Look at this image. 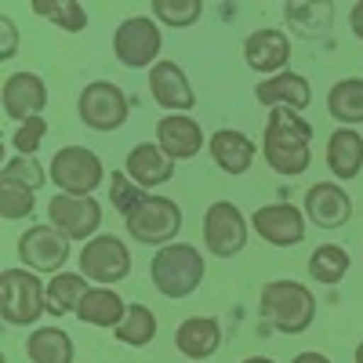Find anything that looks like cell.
<instances>
[{
	"label": "cell",
	"mask_w": 363,
	"mask_h": 363,
	"mask_svg": "<svg viewBox=\"0 0 363 363\" xmlns=\"http://www.w3.org/2000/svg\"><path fill=\"white\" fill-rule=\"evenodd\" d=\"M251 222L233 200H215L203 211V247L215 258H236L247 247Z\"/></svg>",
	"instance_id": "52a82bcc"
},
{
	"label": "cell",
	"mask_w": 363,
	"mask_h": 363,
	"mask_svg": "<svg viewBox=\"0 0 363 363\" xmlns=\"http://www.w3.org/2000/svg\"><path fill=\"white\" fill-rule=\"evenodd\" d=\"M174 349L186 359H211L222 349V323L215 316H189L174 330Z\"/></svg>",
	"instance_id": "ffe728a7"
},
{
	"label": "cell",
	"mask_w": 363,
	"mask_h": 363,
	"mask_svg": "<svg viewBox=\"0 0 363 363\" xmlns=\"http://www.w3.org/2000/svg\"><path fill=\"white\" fill-rule=\"evenodd\" d=\"M124 171H128L131 182H138L142 189H157V186H164V182L174 178V160L157 142H138L124 160Z\"/></svg>",
	"instance_id": "7402d4cb"
},
{
	"label": "cell",
	"mask_w": 363,
	"mask_h": 363,
	"mask_svg": "<svg viewBox=\"0 0 363 363\" xmlns=\"http://www.w3.org/2000/svg\"><path fill=\"white\" fill-rule=\"evenodd\" d=\"M0 33H4V44H0V62H8V58H15V51H18V29H15L11 15H0Z\"/></svg>",
	"instance_id": "8d00e7d4"
},
{
	"label": "cell",
	"mask_w": 363,
	"mask_h": 363,
	"mask_svg": "<svg viewBox=\"0 0 363 363\" xmlns=\"http://www.w3.org/2000/svg\"><path fill=\"white\" fill-rule=\"evenodd\" d=\"M157 330H160L157 313L149 309V306H142V301H131L124 323H120L113 335H116V342H124V345H131V349H142V345H149V342L157 338Z\"/></svg>",
	"instance_id": "f1b7e54d"
},
{
	"label": "cell",
	"mask_w": 363,
	"mask_h": 363,
	"mask_svg": "<svg viewBox=\"0 0 363 363\" xmlns=\"http://www.w3.org/2000/svg\"><path fill=\"white\" fill-rule=\"evenodd\" d=\"M48 174L58 186V193H66V196H91L102 186L106 167H102V157L95 153V149H87V145H62L51 157Z\"/></svg>",
	"instance_id": "5b68a950"
},
{
	"label": "cell",
	"mask_w": 363,
	"mask_h": 363,
	"mask_svg": "<svg viewBox=\"0 0 363 363\" xmlns=\"http://www.w3.org/2000/svg\"><path fill=\"white\" fill-rule=\"evenodd\" d=\"M37 207V193L26 189V186H15V182H0V218L8 222H22L33 215Z\"/></svg>",
	"instance_id": "d6a6232c"
},
{
	"label": "cell",
	"mask_w": 363,
	"mask_h": 363,
	"mask_svg": "<svg viewBox=\"0 0 363 363\" xmlns=\"http://www.w3.org/2000/svg\"><path fill=\"white\" fill-rule=\"evenodd\" d=\"M284 18L294 37L316 40L327 37L330 26H335V4L330 0H294V4H284Z\"/></svg>",
	"instance_id": "cb8c5ba5"
},
{
	"label": "cell",
	"mask_w": 363,
	"mask_h": 363,
	"mask_svg": "<svg viewBox=\"0 0 363 363\" xmlns=\"http://www.w3.org/2000/svg\"><path fill=\"white\" fill-rule=\"evenodd\" d=\"M77 349L62 327H37L26 338V359L29 363H73Z\"/></svg>",
	"instance_id": "484cf974"
},
{
	"label": "cell",
	"mask_w": 363,
	"mask_h": 363,
	"mask_svg": "<svg viewBox=\"0 0 363 363\" xmlns=\"http://www.w3.org/2000/svg\"><path fill=\"white\" fill-rule=\"evenodd\" d=\"M124 225H128L131 240H138V244L167 247L182 233V207L171 196H145L124 218Z\"/></svg>",
	"instance_id": "ba28073f"
},
{
	"label": "cell",
	"mask_w": 363,
	"mask_h": 363,
	"mask_svg": "<svg viewBox=\"0 0 363 363\" xmlns=\"http://www.w3.org/2000/svg\"><path fill=\"white\" fill-rule=\"evenodd\" d=\"M145 196H149V193L138 186V182L128 178V171H116V174L109 178V200H113V207H116L124 218L131 215V211H135Z\"/></svg>",
	"instance_id": "e575fe53"
},
{
	"label": "cell",
	"mask_w": 363,
	"mask_h": 363,
	"mask_svg": "<svg viewBox=\"0 0 363 363\" xmlns=\"http://www.w3.org/2000/svg\"><path fill=\"white\" fill-rule=\"evenodd\" d=\"M48 313V284L33 269H4L0 272V316L8 327H33Z\"/></svg>",
	"instance_id": "277c9868"
},
{
	"label": "cell",
	"mask_w": 363,
	"mask_h": 363,
	"mask_svg": "<svg viewBox=\"0 0 363 363\" xmlns=\"http://www.w3.org/2000/svg\"><path fill=\"white\" fill-rule=\"evenodd\" d=\"M244 58H247V66L255 73H262L265 80L269 77H277L287 69L291 62V37L284 33V29H255V33H247L244 40Z\"/></svg>",
	"instance_id": "e0dca14e"
},
{
	"label": "cell",
	"mask_w": 363,
	"mask_h": 363,
	"mask_svg": "<svg viewBox=\"0 0 363 363\" xmlns=\"http://www.w3.org/2000/svg\"><path fill=\"white\" fill-rule=\"evenodd\" d=\"M0 106H4V116L18 120V124H26V120H33L44 113L48 106V84L29 73V69H18L4 80V87H0Z\"/></svg>",
	"instance_id": "5bb4252c"
},
{
	"label": "cell",
	"mask_w": 363,
	"mask_h": 363,
	"mask_svg": "<svg viewBox=\"0 0 363 363\" xmlns=\"http://www.w3.org/2000/svg\"><path fill=\"white\" fill-rule=\"evenodd\" d=\"M128 316V301L120 298L113 287H91L80 306H77V320L84 327H102V330H116Z\"/></svg>",
	"instance_id": "603a6c76"
},
{
	"label": "cell",
	"mask_w": 363,
	"mask_h": 363,
	"mask_svg": "<svg viewBox=\"0 0 363 363\" xmlns=\"http://www.w3.org/2000/svg\"><path fill=\"white\" fill-rule=\"evenodd\" d=\"M240 363H277V359H269V356H247V359H240Z\"/></svg>",
	"instance_id": "ab89813d"
},
{
	"label": "cell",
	"mask_w": 363,
	"mask_h": 363,
	"mask_svg": "<svg viewBox=\"0 0 363 363\" xmlns=\"http://www.w3.org/2000/svg\"><path fill=\"white\" fill-rule=\"evenodd\" d=\"M349 251L342 244H320L313 255H309V277L316 284H327V287H335L345 280V272H349Z\"/></svg>",
	"instance_id": "f546056e"
},
{
	"label": "cell",
	"mask_w": 363,
	"mask_h": 363,
	"mask_svg": "<svg viewBox=\"0 0 363 363\" xmlns=\"http://www.w3.org/2000/svg\"><path fill=\"white\" fill-rule=\"evenodd\" d=\"M69 244H73V240H66L55 225H29L18 236V258H22L26 269L58 277V272H66V262L73 255Z\"/></svg>",
	"instance_id": "7c38bea8"
},
{
	"label": "cell",
	"mask_w": 363,
	"mask_h": 363,
	"mask_svg": "<svg viewBox=\"0 0 363 363\" xmlns=\"http://www.w3.org/2000/svg\"><path fill=\"white\" fill-rule=\"evenodd\" d=\"M255 99L262 106H269V109H294V113H301V109H309V102H313V87H309V80L301 73L284 69V73L269 77V80H258L255 84Z\"/></svg>",
	"instance_id": "d6986e66"
},
{
	"label": "cell",
	"mask_w": 363,
	"mask_h": 363,
	"mask_svg": "<svg viewBox=\"0 0 363 363\" xmlns=\"http://www.w3.org/2000/svg\"><path fill=\"white\" fill-rule=\"evenodd\" d=\"M48 225H55L66 240H80V244H87V240L99 236L102 207H99L95 196H66V193H58L48 203Z\"/></svg>",
	"instance_id": "8fae6325"
},
{
	"label": "cell",
	"mask_w": 363,
	"mask_h": 363,
	"mask_svg": "<svg viewBox=\"0 0 363 363\" xmlns=\"http://www.w3.org/2000/svg\"><path fill=\"white\" fill-rule=\"evenodd\" d=\"M327 167L338 182H352L363 167V135L356 128H338L327 138Z\"/></svg>",
	"instance_id": "d4e9b609"
},
{
	"label": "cell",
	"mask_w": 363,
	"mask_h": 363,
	"mask_svg": "<svg viewBox=\"0 0 363 363\" xmlns=\"http://www.w3.org/2000/svg\"><path fill=\"white\" fill-rule=\"evenodd\" d=\"M77 258H80V272L91 284L109 287V284H120L131 277V251L113 233H99L95 240H87Z\"/></svg>",
	"instance_id": "30bf717a"
},
{
	"label": "cell",
	"mask_w": 363,
	"mask_h": 363,
	"mask_svg": "<svg viewBox=\"0 0 363 363\" xmlns=\"http://www.w3.org/2000/svg\"><path fill=\"white\" fill-rule=\"evenodd\" d=\"M306 211L309 225H320V229H342L349 218H352V196L338 186V182H316V186L306 189Z\"/></svg>",
	"instance_id": "2e32d148"
},
{
	"label": "cell",
	"mask_w": 363,
	"mask_h": 363,
	"mask_svg": "<svg viewBox=\"0 0 363 363\" xmlns=\"http://www.w3.org/2000/svg\"><path fill=\"white\" fill-rule=\"evenodd\" d=\"M309 142H313V128H309V120H301V113L269 109L265 135H262V157L277 174H284V178L306 174L309 164H313V145Z\"/></svg>",
	"instance_id": "6da1fadb"
},
{
	"label": "cell",
	"mask_w": 363,
	"mask_h": 363,
	"mask_svg": "<svg viewBox=\"0 0 363 363\" xmlns=\"http://www.w3.org/2000/svg\"><path fill=\"white\" fill-rule=\"evenodd\" d=\"M44 138H48V120L33 116V120H26V124H18V131L11 135V145H15L18 157H37V149L44 145Z\"/></svg>",
	"instance_id": "d590c367"
},
{
	"label": "cell",
	"mask_w": 363,
	"mask_h": 363,
	"mask_svg": "<svg viewBox=\"0 0 363 363\" xmlns=\"http://www.w3.org/2000/svg\"><path fill=\"white\" fill-rule=\"evenodd\" d=\"M203 255L193 247V244H167L153 255V265H149V280H153V287L171 298V301H182L200 291L203 284Z\"/></svg>",
	"instance_id": "3957f363"
},
{
	"label": "cell",
	"mask_w": 363,
	"mask_h": 363,
	"mask_svg": "<svg viewBox=\"0 0 363 363\" xmlns=\"http://www.w3.org/2000/svg\"><path fill=\"white\" fill-rule=\"evenodd\" d=\"M149 95H153V102L167 113H189L196 106V91H193L186 69L178 62H171V58H160V62L149 69Z\"/></svg>",
	"instance_id": "9a60e30c"
},
{
	"label": "cell",
	"mask_w": 363,
	"mask_h": 363,
	"mask_svg": "<svg viewBox=\"0 0 363 363\" xmlns=\"http://www.w3.org/2000/svg\"><path fill=\"white\" fill-rule=\"evenodd\" d=\"M87 277L84 272H58L48 280V316H66L77 313L80 298L87 294Z\"/></svg>",
	"instance_id": "83f0119b"
},
{
	"label": "cell",
	"mask_w": 363,
	"mask_h": 363,
	"mask_svg": "<svg viewBox=\"0 0 363 363\" xmlns=\"http://www.w3.org/2000/svg\"><path fill=\"white\" fill-rule=\"evenodd\" d=\"M203 15L200 0H153V18L171 26V29H189Z\"/></svg>",
	"instance_id": "1f68e13d"
},
{
	"label": "cell",
	"mask_w": 363,
	"mask_h": 363,
	"mask_svg": "<svg viewBox=\"0 0 363 363\" xmlns=\"http://www.w3.org/2000/svg\"><path fill=\"white\" fill-rule=\"evenodd\" d=\"M77 116L80 124L91 131H120L131 116V99L124 95V87H116L113 80H91L80 99H77Z\"/></svg>",
	"instance_id": "8992f818"
},
{
	"label": "cell",
	"mask_w": 363,
	"mask_h": 363,
	"mask_svg": "<svg viewBox=\"0 0 363 363\" xmlns=\"http://www.w3.org/2000/svg\"><path fill=\"white\" fill-rule=\"evenodd\" d=\"M251 229L265 240L269 247H298L309 233V218L306 211L280 200V203H265L251 215Z\"/></svg>",
	"instance_id": "4fadbf2b"
},
{
	"label": "cell",
	"mask_w": 363,
	"mask_h": 363,
	"mask_svg": "<svg viewBox=\"0 0 363 363\" xmlns=\"http://www.w3.org/2000/svg\"><path fill=\"white\" fill-rule=\"evenodd\" d=\"M207 149H211V160H215L225 174H247L255 157H258V145L244 135V131H233V128H218L215 135L207 138Z\"/></svg>",
	"instance_id": "44dd1931"
},
{
	"label": "cell",
	"mask_w": 363,
	"mask_h": 363,
	"mask_svg": "<svg viewBox=\"0 0 363 363\" xmlns=\"http://www.w3.org/2000/svg\"><path fill=\"white\" fill-rule=\"evenodd\" d=\"M29 11L48 18L58 29H66V33H80V29L87 26V11H84L80 0H33Z\"/></svg>",
	"instance_id": "4dcf8cb0"
},
{
	"label": "cell",
	"mask_w": 363,
	"mask_h": 363,
	"mask_svg": "<svg viewBox=\"0 0 363 363\" xmlns=\"http://www.w3.org/2000/svg\"><path fill=\"white\" fill-rule=\"evenodd\" d=\"M356 363H363V342L356 345Z\"/></svg>",
	"instance_id": "60d3db41"
},
{
	"label": "cell",
	"mask_w": 363,
	"mask_h": 363,
	"mask_svg": "<svg viewBox=\"0 0 363 363\" xmlns=\"http://www.w3.org/2000/svg\"><path fill=\"white\" fill-rule=\"evenodd\" d=\"M349 29H352V37L363 40V0H356L352 11H349Z\"/></svg>",
	"instance_id": "74e56055"
},
{
	"label": "cell",
	"mask_w": 363,
	"mask_h": 363,
	"mask_svg": "<svg viewBox=\"0 0 363 363\" xmlns=\"http://www.w3.org/2000/svg\"><path fill=\"white\" fill-rule=\"evenodd\" d=\"M258 313L272 330H280V335H306L316 320V294L306 284L272 280V284L262 287Z\"/></svg>",
	"instance_id": "7a4b0ae2"
},
{
	"label": "cell",
	"mask_w": 363,
	"mask_h": 363,
	"mask_svg": "<svg viewBox=\"0 0 363 363\" xmlns=\"http://www.w3.org/2000/svg\"><path fill=\"white\" fill-rule=\"evenodd\" d=\"M291 363H330V359H327L323 352H298Z\"/></svg>",
	"instance_id": "f35d334b"
},
{
	"label": "cell",
	"mask_w": 363,
	"mask_h": 363,
	"mask_svg": "<svg viewBox=\"0 0 363 363\" xmlns=\"http://www.w3.org/2000/svg\"><path fill=\"white\" fill-rule=\"evenodd\" d=\"M327 113L338 120V128L363 124V77H345L327 91Z\"/></svg>",
	"instance_id": "4316f807"
},
{
	"label": "cell",
	"mask_w": 363,
	"mask_h": 363,
	"mask_svg": "<svg viewBox=\"0 0 363 363\" xmlns=\"http://www.w3.org/2000/svg\"><path fill=\"white\" fill-rule=\"evenodd\" d=\"M157 145L178 164V160H193L203 149V128L189 113H164L157 120Z\"/></svg>",
	"instance_id": "ac0fdd59"
},
{
	"label": "cell",
	"mask_w": 363,
	"mask_h": 363,
	"mask_svg": "<svg viewBox=\"0 0 363 363\" xmlns=\"http://www.w3.org/2000/svg\"><path fill=\"white\" fill-rule=\"evenodd\" d=\"M160 26L157 18H145V15H131L116 26V33H113V55H116V62L120 66H128V69H153L160 62Z\"/></svg>",
	"instance_id": "9c48e42d"
},
{
	"label": "cell",
	"mask_w": 363,
	"mask_h": 363,
	"mask_svg": "<svg viewBox=\"0 0 363 363\" xmlns=\"http://www.w3.org/2000/svg\"><path fill=\"white\" fill-rule=\"evenodd\" d=\"M51 174L37 164V157H11L8 164H4V171H0V182H15V186H26V189H40L44 182H48Z\"/></svg>",
	"instance_id": "836d02e7"
}]
</instances>
